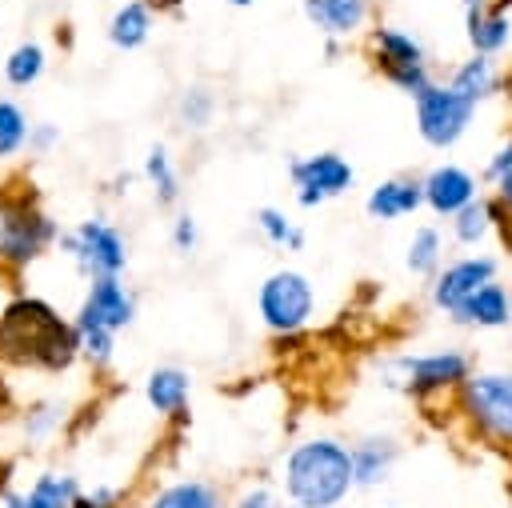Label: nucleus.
Instances as JSON below:
<instances>
[{
    "label": "nucleus",
    "instance_id": "nucleus-15",
    "mask_svg": "<svg viewBox=\"0 0 512 508\" xmlns=\"http://www.w3.org/2000/svg\"><path fill=\"white\" fill-rule=\"evenodd\" d=\"M464 40L476 56H504L512 48V12H500L492 4L464 8Z\"/></svg>",
    "mask_w": 512,
    "mask_h": 508
},
{
    "label": "nucleus",
    "instance_id": "nucleus-29",
    "mask_svg": "<svg viewBox=\"0 0 512 508\" xmlns=\"http://www.w3.org/2000/svg\"><path fill=\"white\" fill-rule=\"evenodd\" d=\"M144 172H148V180L156 184V196H160V204H172V200L180 196V180H176V172H172V160H168V152H164L160 144L148 152V164H144Z\"/></svg>",
    "mask_w": 512,
    "mask_h": 508
},
{
    "label": "nucleus",
    "instance_id": "nucleus-35",
    "mask_svg": "<svg viewBox=\"0 0 512 508\" xmlns=\"http://www.w3.org/2000/svg\"><path fill=\"white\" fill-rule=\"evenodd\" d=\"M52 412H56V408H36V416L28 420V432H32V436H40V432H44V428H48V424L56 420Z\"/></svg>",
    "mask_w": 512,
    "mask_h": 508
},
{
    "label": "nucleus",
    "instance_id": "nucleus-32",
    "mask_svg": "<svg viewBox=\"0 0 512 508\" xmlns=\"http://www.w3.org/2000/svg\"><path fill=\"white\" fill-rule=\"evenodd\" d=\"M172 244H176L180 252H192V248H196V220H192V216H176V224H172Z\"/></svg>",
    "mask_w": 512,
    "mask_h": 508
},
{
    "label": "nucleus",
    "instance_id": "nucleus-34",
    "mask_svg": "<svg viewBox=\"0 0 512 508\" xmlns=\"http://www.w3.org/2000/svg\"><path fill=\"white\" fill-rule=\"evenodd\" d=\"M116 504V492L112 488H100L92 496H76V508H112Z\"/></svg>",
    "mask_w": 512,
    "mask_h": 508
},
{
    "label": "nucleus",
    "instance_id": "nucleus-26",
    "mask_svg": "<svg viewBox=\"0 0 512 508\" xmlns=\"http://www.w3.org/2000/svg\"><path fill=\"white\" fill-rule=\"evenodd\" d=\"M148 28H152L148 8H144V4H124V8L112 16L108 36H112L116 48H140V44L148 40Z\"/></svg>",
    "mask_w": 512,
    "mask_h": 508
},
{
    "label": "nucleus",
    "instance_id": "nucleus-5",
    "mask_svg": "<svg viewBox=\"0 0 512 508\" xmlns=\"http://www.w3.org/2000/svg\"><path fill=\"white\" fill-rule=\"evenodd\" d=\"M368 56H372V68L392 88H400L412 100L436 80L424 44L408 28H400V24H376V28H368Z\"/></svg>",
    "mask_w": 512,
    "mask_h": 508
},
{
    "label": "nucleus",
    "instance_id": "nucleus-36",
    "mask_svg": "<svg viewBox=\"0 0 512 508\" xmlns=\"http://www.w3.org/2000/svg\"><path fill=\"white\" fill-rule=\"evenodd\" d=\"M52 136H56L52 128H36V132H32V144H36V148H48V144H52Z\"/></svg>",
    "mask_w": 512,
    "mask_h": 508
},
{
    "label": "nucleus",
    "instance_id": "nucleus-8",
    "mask_svg": "<svg viewBox=\"0 0 512 508\" xmlns=\"http://www.w3.org/2000/svg\"><path fill=\"white\" fill-rule=\"evenodd\" d=\"M492 280H500V260L488 256V252H468V256H456V260H444V268L428 280V300H432L436 312L452 316Z\"/></svg>",
    "mask_w": 512,
    "mask_h": 508
},
{
    "label": "nucleus",
    "instance_id": "nucleus-19",
    "mask_svg": "<svg viewBox=\"0 0 512 508\" xmlns=\"http://www.w3.org/2000/svg\"><path fill=\"white\" fill-rule=\"evenodd\" d=\"M452 92H460L468 104H484V100H492L500 88H504V72H500V64L492 60V56H468V60H460L452 72H448V80H444Z\"/></svg>",
    "mask_w": 512,
    "mask_h": 508
},
{
    "label": "nucleus",
    "instance_id": "nucleus-23",
    "mask_svg": "<svg viewBox=\"0 0 512 508\" xmlns=\"http://www.w3.org/2000/svg\"><path fill=\"white\" fill-rule=\"evenodd\" d=\"M76 480L72 476H56V472H44L36 476V484L28 488L24 496V508H76Z\"/></svg>",
    "mask_w": 512,
    "mask_h": 508
},
{
    "label": "nucleus",
    "instance_id": "nucleus-18",
    "mask_svg": "<svg viewBox=\"0 0 512 508\" xmlns=\"http://www.w3.org/2000/svg\"><path fill=\"white\" fill-rule=\"evenodd\" d=\"M512 220V212L508 208H500L488 192L480 196V200H472L464 212H456L452 220H448V232H452V240L460 244V248H480L496 228H504Z\"/></svg>",
    "mask_w": 512,
    "mask_h": 508
},
{
    "label": "nucleus",
    "instance_id": "nucleus-11",
    "mask_svg": "<svg viewBox=\"0 0 512 508\" xmlns=\"http://www.w3.org/2000/svg\"><path fill=\"white\" fill-rule=\"evenodd\" d=\"M56 236L52 220L40 216L28 204H0V260L28 264L44 252V244Z\"/></svg>",
    "mask_w": 512,
    "mask_h": 508
},
{
    "label": "nucleus",
    "instance_id": "nucleus-30",
    "mask_svg": "<svg viewBox=\"0 0 512 508\" xmlns=\"http://www.w3.org/2000/svg\"><path fill=\"white\" fill-rule=\"evenodd\" d=\"M28 136V124H24V112L12 104V100H0V156H12Z\"/></svg>",
    "mask_w": 512,
    "mask_h": 508
},
{
    "label": "nucleus",
    "instance_id": "nucleus-6",
    "mask_svg": "<svg viewBox=\"0 0 512 508\" xmlns=\"http://www.w3.org/2000/svg\"><path fill=\"white\" fill-rule=\"evenodd\" d=\"M256 312H260L264 328H272L276 336L300 332L316 312L312 280L304 272H296V268H276L256 292Z\"/></svg>",
    "mask_w": 512,
    "mask_h": 508
},
{
    "label": "nucleus",
    "instance_id": "nucleus-12",
    "mask_svg": "<svg viewBox=\"0 0 512 508\" xmlns=\"http://www.w3.org/2000/svg\"><path fill=\"white\" fill-rule=\"evenodd\" d=\"M424 208L432 212V216H440V220H452L456 212H464L472 200H480L484 192V180L476 176V172H468L464 164H452V160H444V164H432L424 176Z\"/></svg>",
    "mask_w": 512,
    "mask_h": 508
},
{
    "label": "nucleus",
    "instance_id": "nucleus-2",
    "mask_svg": "<svg viewBox=\"0 0 512 508\" xmlns=\"http://www.w3.org/2000/svg\"><path fill=\"white\" fill-rule=\"evenodd\" d=\"M0 340L4 348H20V360L44 364V368H64L80 348V336L68 324H60V316L40 300L8 304L0 320Z\"/></svg>",
    "mask_w": 512,
    "mask_h": 508
},
{
    "label": "nucleus",
    "instance_id": "nucleus-40",
    "mask_svg": "<svg viewBox=\"0 0 512 508\" xmlns=\"http://www.w3.org/2000/svg\"><path fill=\"white\" fill-rule=\"evenodd\" d=\"M508 500H512V484H508Z\"/></svg>",
    "mask_w": 512,
    "mask_h": 508
},
{
    "label": "nucleus",
    "instance_id": "nucleus-9",
    "mask_svg": "<svg viewBox=\"0 0 512 508\" xmlns=\"http://www.w3.org/2000/svg\"><path fill=\"white\" fill-rule=\"evenodd\" d=\"M288 176L296 184V204L300 208H320L332 196H344L356 180L352 164L340 152H316V156H296L288 164Z\"/></svg>",
    "mask_w": 512,
    "mask_h": 508
},
{
    "label": "nucleus",
    "instance_id": "nucleus-1",
    "mask_svg": "<svg viewBox=\"0 0 512 508\" xmlns=\"http://www.w3.org/2000/svg\"><path fill=\"white\" fill-rule=\"evenodd\" d=\"M284 496L292 508H336L356 488L352 476V444H340L332 436L300 440L284 456Z\"/></svg>",
    "mask_w": 512,
    "mask_h": 508
},
{
    "label": "nucleus",
    "instance_id": "nucleus-4",
    "mask_svg": "<svg viewBox=\"0 0 512 508\" xmlns=\"http://www.w3.org/2000/svg\"><path fill=\"white\" fill-rule=\"evenodd\" d=\"M384 384L408 392L412 400L428 404L436 396H456V388L472 376V356L464 348H432V352H408L392 356L384 364Z\"/></svg>",
    "mask_w": 512,
    "mask_h": 508
},
{
    "label": "nucleus",
    "instance_id": "nucleus-13",
    "mask_svg": "<svg viewBox=\"0 0 512 508\" xmlns=\"http://www.w3.org/2000/svg\"><path fill=\"white\" fill-rule=\"evenodd\" d=\"M128 320H132V296L124 292V284L116 276L92 280V288H88V296L80 304L76 328H108V332H116Z\"/></svg>",
    "mask_w": 512,
    "mask_h": 508
},
{
    "label": "nucleus",
    "instance_id": "nucleus-7",
    "mask_svg": "<svg viewBox=\"0 0 512 508\" xmlns=\"http://www.w3.org/2000/svg\"><path fill=\"white\" fill-rule=\"evenodd\" d=\"M412 112H416V132L428 148H452L464 140L472 116H476V104H468L460 92H452L444 80H432L416 100H412Z\"/></svg>",
    "mask_w": 512,
    "mask_h": 508
},
{
    "label": "nucleus",
    "instance_id": "nucleus-16",
    "mask_svg": "<svg viewBox=\"0 0 512 508\" xmlns=\"http://www.w3.org/2000/svg\"><path fill=\"white\" fill-rule=\"evenodd\" d=\"M420 208H424V180L420 176H388L364 200V212L372 220H404Z\"/></svg>",
    "mask_w": 512,
    "mask_h": 508
},
{
    "label": "nucleus",
    "instance_id": "nucleus-24",
    "mask_svg": "<svg viewBox=\"0 0 512 508\" xmlns=\"http://www.w3.org/2000/svg\"><path fill=\"white\" fill-rule=\"evenodd\" d=\"M148 508H220V492L204 480H180V484H168L164 492H156V500Z\"/></svg>",
    "mask_w": 512,
    "mask_h": 508
},
{
    "label": "nucleus",
    "instance_id": "nucleus-27",
    "mask_svg": "<svg viewBox=\"0 0 512 508\" xmlns=\"http://www.w3.org/2000/svg\"><path fill=\"white\" fill-rule=\"evenodd\" d=\"M256 228H260V236H264L272 248H288V252L304 248V228H300L296 220H288L280 208H260V212H256Z\"/></svg>",
    "mask_w": 512,
    "mask_h": 508
},
{
    "label": "nucleus",
    "instance_id": "nucleus-38",
    "mask_svg": "<svg viewBox=\"0 0 512 508\" xmlns=\"http://www.w3.org/2000/svg\"><path fill=\"white\" fill-rule=\"evenodd\" d=\"M232 8H248V4H256V0H228Z\"/></svg>",
    "mask_w": 512,
    "mask_h": 508
},
{
    "label": "nucleus",
    "instance_id": "nucleus-31",
    "mask_svg": "<svg viewBox=\"0 0 512 508\" xmlns=\"http://www.w3.org/2000/svg\"><path fill=\"white\" fill-rule=\"evenodd\" d=\"M212 92L208 88H192L184 100H180V112H184V120L192 124V128H204L208 120H212Z\"/></svg>",
    "mask_w": 512,
    "mask_h": 508
},
{
    "label": "nucleus",
    "instance_id": "nucleus-33",
    "mask_svg": "<svg viewBox=\"0 0 512 508\" xmlns=\"http://www.w3.org/2000/svg\"><path fill=\"white\" fill-rule=\"evenodd\" d=\"M236 508H276V496H272V488H244Z\"/></svg>",
    "mask_w": 512,
    "mask_h": 508
},
{
    "label": "nucleus",
    "instance_id": "nucleus-37",
    "mask_svg": "<svg viewBox=\"0 0 512 508\" xmlns=\"http://www.w3.org/2000/svg\"><path fill=\"white\" fill-rule=\"evenodd\" d=\"M492 8H500V12H512V0H488Z\"/></svg>",
    "mask_w": 512,
    "mask_h": 508
},
{
    "label": "nucleus",
    "instance_id": "nucleus-25",
    "mask_svg": "<svg viewBox=\"0 0 512 508\" xmlns=\"http://www.w3.org/2000/svg\"><path fill=\"white\" fill-rule=\"evenodd\" d=\"M480 180H484L488 196H492L500 208H508V212H512V136H508V140L488 156V164H484Z\"/></svg>",
    "mask_w": 512,
    "mask_h": 508
},
{
    "label": "nucleus",
    "instance_id": "nucleus-20",
    "mask_svg": "<svg viewBox=\"0 0 512 508\" xmlns=\"http://www.w3.org/2000/svg\"><path fill=\"white\" fill-rule=\"evenodd\" d=\"M400 456V444L392 436H360L352 444V476H356V488H376L388 480L392 464Z\"/></svg>",
    "mask_w": 512,
    "mask_h": 508
},
{
    "label": "nucleus",
    "instance_id": "nucleus-41",
    "mask_svg": "<svg viewBox=\"0 0 512 508\" xmlns=\"http://www.w3.org/2000/svg\"><path fill=\"white\" fill-rule=\"evenodd\" d=\"M508 352H512V344H508Z\"/></svg>",
    "mask_w": 512,
    "mask_h": 508
},
{
    "label": "nucleus",
    "instance_id": "nucleus-3",
    "mask_svg": "<svg viewBox=\"0 0 512 508\" xmlns=\"http://www.w3.org/2000/svg\"><path fill=\"white\" fill-rule=\"evenodd\" d=\"M456 416L480 444L512 452V368H472L456 388Z\"/></svg>",
    "mask_w": 512,
    "mask_h": 508
},
{
    "label": "nucleus",
    "instance_id": "nucleus-21",
    "mask_svg": "<svg viewBox=\"0 0 512 508\" xmlns=\"http://www.w3.org/2000/svg\"><path fill=\"white\" fill-rule=\"evenodd\" d=\"M404 268L416 280H432L444 268V232L436 224L412 228V240H408V252H404Z\"/></svg>",
    "mask_w": 512,
    "mask_h": 508
},
{
    "label": "nucleus",
    "instance_id": "nucleus-10",
    "mask_svg": "<svg viewBox=\"0 0 512 508\" xmlns=\"http://www.w3.org/2000/svg\"><path fill=\"white\" fill-rule=\"evenodd\" d=\"M64 248L72 252L76 268H80L84 276H92V280L116 276V272L124 268V260H128L124 236H120L112 224H104V220H84L72 236H64Z\"/></svg>",
    "mask_w": 512,
    "mask_h": 508
},
{
    "label": "nucleus",
    "instance_id": "nucleus-14",
    "mask_svg": "<svg viewBox=\"0 0 512 508\" xmlns=\"http://www.w3.org/2000/svg\"><path fill=\"white\" fill-rule=\"evenodd\" d=\"M300 8H304V20L328 40L356 36L372 16V0H300Z\"/></svg>",
    "mask_w": 512,
    "mask_h": 508
},
{
    "label": "nucleus",
    "instance_id": "nucleus-28",
    "mask_svg": "<svg viewBox=\"0 0 512 508\" xmlns=\"http://www.w3.org/2000/svg\"><path fill=\"white\" fill-rule=\"evenodd\" d=\"M40 72H44V48H40V44H20V48L8 56V64H4L8 84H20V88H28Z\"/></svg>",
    "mask_w": 512,
    "mask_h": 508
},
{
    "label": "nucleus",
    "instance_id": "nucleus-17",
    "mask_svg": "<svg viewBox=\"0 0 512 508\" xmlns=\"http://www.w3.org/2000/svg\"><path fill=\"white\" fill-rule=\"evenodd\" d=\"M448 320L460 324V328H480V332L508 328V324H512V288L500 284V280H492V284H484L460 312H452Z\"/></svg>",
    "mask_w": 512,
    "mask_h": 508
},
{
    "label": "nucleus",
    "instance_id": "nucleus-39",
    "mask_svg": "<svg viewBox=\"0 0 512 508\" xmlns=\"http://www.w3.org/2000/svg\"><path fill=\"white\" fill-rule=\"evenodd\" d=\"M464 8H476V4H488V0H460Z\"/></svg>",
    "mask_w": 512,
    "mask_h": 508
},
{
    "label": "nucleus",
    "instance_id": "nucleus-22",
    "mask_svg": "<svg viewBox=\"0 0 512 508\" xmlns=\"http://www.w3.org/2000/svg\"><path fill=\"white\" fill-rule=\"evenodd\" d=\"M144 392H148V404L156 412L176 416L184 408V400H188V372H180V368H156L148 376V388Z\"/></svg>",
    "mask_w": 512,
    "mask_h": 508
}]
</instances>
